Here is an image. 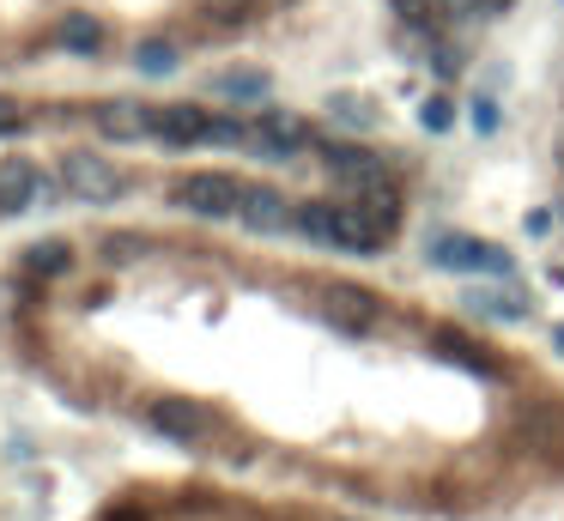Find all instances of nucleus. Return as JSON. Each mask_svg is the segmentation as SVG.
<instances>
[{"mask_svg":"<svg viewBox=\"0 0 564 521\" xmlns=\"http://www.w3.org/2000/svg\"><path fill=\"white\" fill-rule=\"evenodd\" d=\"M67 267H73V248L61 243V236H43V243H25V255H19V274L37 279V286H49V279H67Z\"/></svg>","mask_w":564,"mask_h":521,"instance_id":"obj_14","label":"nucleus"},{"mask_svg":"<svg viewBox=\"0 0 564 521\" xmlns=\"http://www.w3.org/2000/svg\"><path fill=\"white\" fill-rule=\"evenodd\" d=\"M279 7H291V0H279Z\"/></svg>","mask_w":564,"mask_h":521,"instance_id":"obj_34","label":"nucleus"},{"mask_svg":"<svg viewBox=\"0 0 564 521\" xmlns=\"http://www.w3.org/2000/svg\"><path fill=\"white\" fill-rule=\"evenodd\" d=\"M559 164H564V146H559Z\"/></svg>","mask_w":564,"mask_h":521,"instance_id":"obj_33","label":"nucleus"},{"mask_svg":"<svg viewBox=\"0 0 564 521\" xmlns=\"http://www.w3.org/2000/svg\"><path fill=\"white\" fill-rule=\"evenodd\" d=\"M329 109H334V116L346 121V128H377V109H370V104H358L353 92H341V97H334Z\"/></svg>","mask_w":564,"mask_h":521,"instance_id":"obj_23","label":"nucleus"},{"mask_svg":"<svg viewBox=\"0 0 564 521\" xmlns=\"http://www.w3.org/2000/svg\"><path fill=\"white\" fill-rule=\"evenodd\" d=\"M315 322L346 334V339H365L382 322V303L365 286H315Z\"/></svg>","mask_w":564,"mask_h":521,"instance_id":"obj_1","label":"nucleus"},{"mask_svg":"<svg viewBox=\"0 0 564 521\" xmlns=\"http://www.w3.org/2000/svg\"><path fill=\"white\" fill-rule=\"evenodd\" d=\"M353 207L365 212V219L377 224L382 236H394V224H401V212H407V207H401V188H394V176H382V183H358V188H353Z\"/></svg>","mask_w":564,"mask_h":521,"instance_id":"obj_12","label":"nucleus"},{"mask_svg":"<svg viewBox=\"0 0 564 521\" xmlns=\"http://www.w3.org/2000/svg\"><path fill=\"white\" fill-rule=\"evenodd\" d=\"M291 212H298V207H286V195H279V188L250 183V188H243V207H237V219L250 224V231L274 236V231H291Z\"/></svg>","mask_w":564,"mask_h":521,"instance_id":"obj_9","label":"nucleus"},{"mask_svg":"<svg viewBox=\"0 0 564 521\" xmlns=\"http://www.w3.org/2000/svg\"><path fill=\"white\" fill-rule=\"evenodd\" d=\"M315 152H322V164L334 170V176H346V183H382V176H394L389 158L370 152V146H353V140H315Z\"/></svg>","mask_w":564,"mask_h":521,"instance_id":"obj_7","label":"nucleus"},{"mask_svg":"<svg viewBox=\"0 0 564 521\" xmlns=\"http://www.w3.org/2000/svg\"><path fill=\"white\" fill-rule=\"evenodd\" d=\"M461 303L480 322H528V291H516V279H504L498 291H461Z\"/></svg>","mask_w":564,"mask_h":521,"instance_id":"obj_13","label":"nucleus"},{"mask_svg":"<svg viewBox=\"0 0 564 521\" xmlns=\"http://www.w3.org/2000/svg\"><path fill=\"white\" fill-rule=\"evenodd\" d=\"M97 134L104 140H116V146H128V140H140L146 134V109L140 104H128V97H110V104H97Z\"/></svg>","mask_w":564,"mask_h":521,"instance_id":"obj_17","label":"nucleus"},{"mask_svg":"<svg viewBox=\"0 0 564 521\" xmlns=\"http://www.w3.org/2000/svg\"><path fill=\"white\" fill-rule=\"evenodd\" d=\"M146 134H152L158 146H200V134H207V109L195 104H164V109H146Z\"/></svg>","mask_w":564,"mask_h":521,"instance_id":"obj_8","label":"nucleus"},{"mask_svg":"<svg viewBox=\"0 0 564 521\" xmlns=\"http://www.w3.org/2000/svg\"><path fill=\"white\" fill-rule=\"evenodd\" d=\"M200 146H237V152H250V121H237V116H207V134H200Z\"/></svg>","mask_w":564,"mask_h":521,"instance_id":"obj_19","label":"nucleus"},{"mask_svg":"<svg viewBox=\"0 0 564 521\" xmlns=\"http://www.w3.org/2000/svg\"><path fill=\"white\" fill-rule=\"evenodd\" d=\"M480 274H492V279H516V255L510 248H498V243H486V267Z\"/></svg>","mask_w":564,"mask_h":521,"instance_id":"obj_25","label":"nucleus"},{"mask_svg":"<svg viewBox=\"0 0 564 521\" xmlns=\"http://www.w3.org/2000/svg\"><path fill=\"white\" fill-rule=\"evenodd\" d=\"M146 255V243L140 236H104V260L116 267V260H140Z\"/></svg>","mask_w":564,"mask_h":521,"instance_id":"obj_24","label":"nucleus"},{"mask_svg":"<svg viewBox=\"0 0 564 521\" xmlns=\"http://www.w3.org/2000/svg\"><path fill=\"white\" fill-rule=\"evenodd\" d=\"M291 231L322 243V248H341V200H303L291 212Z\"/></svg>","mask_w":564,"mask_h":521,"instance_id":"obj_15","label":"nucleus"},{"mask_svg":"<svg viewBox=\"0 0 564 521\" xmlns=\"http://www.w3.org/2000/svg\"><path fill=\"white\" fill-rule=\"evenodd\" d=\"M303 146H315L310 121L291 109H262V121H250V152L255 158H298Z\"/></svg>","mask_w":564,"mask_h":521,"instance_id":"obj_5","label":"nucleus"},{"mask_svg":"<svg viewBox=\"0 0 564 521\" xmlns=\"http://www.w3.org/2000/svg\"><path fill=\"white\" fill-rule=\"evenodd\" d=\"M552 352H559V358H564V322H559V327H552Z\"/></svg>","mask_w":564,"mask_h":521,"instance_id":"obj_30","label":"nucleus"},{"mask_svg":"<svg viewBox=\"0 0 564 521\" xmlns=\"http://www.w3.org/2000/svg\"><path fill=\"white\" fill-rule=\"evenodd\" d=\"M504 7H516V0H486V13H504Z\"/></svg>","mask_w":564,"mask_h":521,"instance_id":"obj_32","label":"nucleus"},{"mask_svg":"<svg viewBox=\"0 0 564 521\" xmlns=\"http://www.w3.org/2000/svg\"><path fill=\"white\" fill-rule=\"evenodd\" d=\"M431 352L444 358V364L468 370V377H498V358H492L486 346H473L468 334H444V339H431Z\"/></svg>","mask_w":564,"mask_h":521,"instance_id":"obj_16","label":"nucleus"},{"mask_svg":"<svg viewBox=\"0 0 564 521\" xmlns=\"http://www.w3.org/2000/svg\"><path fill=\"white\" fill-rule=\"evenodd\" d=\"M207 92L225 97V104H237V109H250V104H262V97L274 92V79H267L262 67H219V73L207 79Z\"/></svg>","mask_w":564,"mask_h":521,"instance_id":"obj_10","label":"nucleus"},{"mask_svg":"<svg viewBox=\"0 0 564 521\" xmlns=\"http://www.w3.org/2000/svg\"><path fill=\"white\" fill-rule=\"evenodd\" d=\"M146 425H152L158 437L183 443V449H200L207 437H219V418H212V406L188 401V394H158V401L146 406Z\"/></svg>","mask_w":564,"mask_h":521,"instance_id":"obj_2","label":"nucleus"},{"mask_svg":"<svg viewBox=\"0 0 564 521\" xmlns=\"http://www.w3.org/2000/svg\"><path fill=\"white\" fill-rule=\"evenodd\" d=\"M134 67H140L146 79H164V73H176V49L171 43H140V49H134Z\"/></svg>","mask_w":564,"mask_h":521,"instance_id":"obj_21","label":"nucleus"},{"mask_svg":"<svg viewBox=\"0 0 564 521\" xmlns=\"http://www.w3.org/2000/svg\"><path fill=\"white\" fill-rule=\"evenodd\" d=\"M61 188L73 200H85V207H110V200H122L128 176L97 152H61Z\"/></svg>","mask_w":564,"mask_h":521,"instance_id":"obj_4","label":"nucleus"},{"mask_svg":"<svg viewBox=\"0 0 564 521\" xmlns=\"http://www.w3.org/2000/svg\"><path fill=\"white\" fill-rule=\"evenodd\" d=\"M200 19H207V25H219V31H237V25H250V19H255V0H207V7H200Z\"/></svg>","mask_w":564,"mask_h":521,"instance_id":"obj_20","label":"nucleus"},{"mask_svg":"<svg viewBox=\"0 0 564 521\" xmlns=\"http://www.w3.org/2000/svg\"><path fill=\"white\" fill-rule=\"evenodd\" d=\"M243 188H250V183H237L231 170H195V176L176 183V207L195 212V219H237Z\"/></svg>","mask_w":564,"mask_h":521,"instance_id":"obj_3","label":"nucleus"},{"mask_svg":"<svg viewBox=\"0 0 564 521\" xmlns=\"http://www.w3.org/2000/svg\"><path fill=\"white\" fill-rule=\"evenodd\" d=\"M19 128H25V109L13 97H0V134H19Z\"/></svg>","mask_w":564,"mask_h":521,"instance_id":"obj_28","label":"nucleus"},{"mask_svg":"<svg viewBox=\"0 0 564 521\" xmlns=\"http://www.w3.org/2000/svg\"><path fill=\"white\" fill-rule=\"evenodd\" d=\"M461 67H468V55H461V49H449V43H437V55H431V73H437V79H456Z\"/></svg>","mask_w":564,"mask_h":521,"instance_id":"obj_26","label":"nucleus"},{"mask_svg":"<svg viewBox=\"0 0 564 521\" xmlns=\"http://www.w3.org/2000/svg\"><path fill=\"white\" fill-rule=\"evenodd\" d=\"M43 200H55V183L31 158H0V212H25Z\"/></svg>","mask_w":564,"mask_h":521,"instance_id":"obj_6","label":"nucleus"},{"mask_svg":"<svg viewBox=\"0 0 564 521\" xmlns=\"http://www.w3.org/2000/svg\"><path fill=\"white\" fill-rule=\"evenodd\" d=\"M61 43H67L73 55H104V19H92V13H67Z\"/></svg>","mask_w":564,"mask_h":521,"instance_id":"obj_18","label":"nucleus"},{"mask_svg":"<svg viewBox=\"0 0 564 521\" xmlns=\"http://www.w3.org/2000/svg\"><path fill=\"white\" fill-rule=\"evenodd\" d=\"M0 219H7V212H0Z\"/></svg>","mask_w":564,"mask_h":521,"instance_id":"obj_35","label":"nucleus"},{"mask_svg":"<svg viewBox=\"0 0 564 521\" xmlns=\"http://www.w3.org/2000/svg\"><path fill=\"white\" fill-rule=\"evenodd\" d=\"M473 128H480V134H498V104H492V97H473Z\"/></svg>","mask_w":564,"mask_h":521,"instance_id":"obj_27","label":"nucleus"},{"mask_svg":"<svg viewBox=\"0 0 564 521\" xmlns=\"http://www.w3.org/2000/svg\"><path fill=\"white\" fill-rule=\"evenodd\" d=\"M110 521H140V509H116V516H110Z\"/></svg>","mask_w":564,"mask_h":521,"instance_id":"obj_31","label":"nucleus"},{"mask_svg":"<svg viewBox=\"0 0 564 521\" xmlns=\"http://www.w3.org/2000/svg\"><path fill=\"white\" fill-rule=\"evenodd\" d=\"M522 224H528V236H546V231H552V212H546V207H534Z\"/></svg>","mask_w":564,"mask_h":521,"instance_id":"obj_29","label":"nucleus"},{"mask_svg":"<svg viewBox=\"0 0 564 521\" xmlns=\"http://www.w3.org/2000/svg\"><path fill=\"white\" fill-rule=\"evenodd\" d=\"M419 128H425V134H449V128H456V97H425Z\"/></svg>","mask_w":564,"mask_h":521,"instance_id":"obj_22","label":"nucleus"},{"mask_svg":"<svg viewBox=\"0 0 564 521\" xmlns=\"http://www.w3.org/2000/svg\"><path fill=\"white\" fill-rule=\"evenodd\" d=\"M425 255H431V267H444V274H480V267H486V243H480V236H461V231H437Z\"/></svg>","mask_w":564,"mask_h":521,"instance_id":"obj_11","label":"nucleus"}]
</instances>
